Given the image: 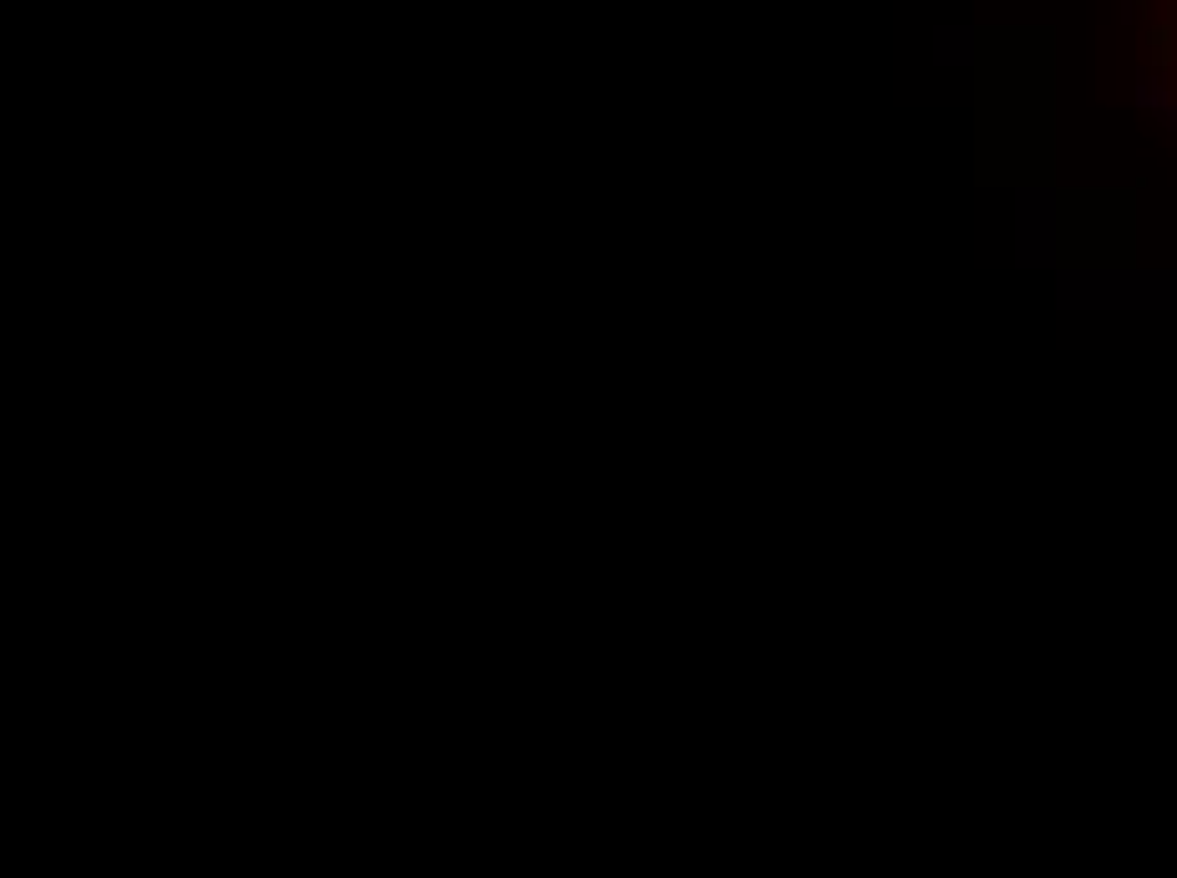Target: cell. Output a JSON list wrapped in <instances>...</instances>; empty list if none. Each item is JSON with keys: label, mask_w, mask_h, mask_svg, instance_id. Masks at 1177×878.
Listing matches in <instances>:
<instances>
[{"label": "cell", "mask_w": 1177, "mask_h": 878, "mask_svg": "<svg viewBox=\"0 0 1177 878\" xmlns=\"http://www.w3.org/2000/svg\"><path fill=\"white\" fill-rule=\"evenodd\" d=\"M1172 56H1177V36H1172V26H1157V31H1152V62L1167 66Z\"/></svg>", "instance_id": "obj_1"}, {"label": "cell", "mask_w": 1177, "mask_h": 878, "mask_svg": "<svg viewBox=\"0 0 1177 878\" xmlns=\"http://www.w3.org/2000/svg\"><path fill=\"white\" fill-rule=\"evenodd\" d=\"M1172 26H1177V0H1172Z\"/></svg>", "instance_id": "obj_2"}]
</instances>
